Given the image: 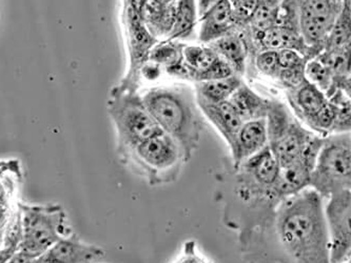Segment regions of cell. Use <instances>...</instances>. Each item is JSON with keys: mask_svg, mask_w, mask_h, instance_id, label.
I'll use <instances>...</instances> for the list:
<instances>
[{"mask_svg": "<svg viewBox=\"0 0 351 263\" xmlns=\"http://www.w3.org/2000/svg\"><path fill=\"white\" fill-rule=\"evenodd\" d=\"M271 229L286 262L330 263L323 198L313 188L282 200Z\"/></svg>", "mask_w": 351, "mask_h": 263, "instance_id": "obj_1", "label": "cell"}, {"mask_svg": "<svg viewBox=\"0 0 351 263\" xmlns=\"http://www.w3.org/2000/svg\"><path fill=\"white\" fill-rule=\"evenodd\" d=\"M141 97L160 129L178 143L187 162L197 149L203 129L192 98L180 90L168 88H156Z\"/></svg>", "mask_w": 351, "mask_h": 263, "instance_id": "obj_2", "label": "cell"}, {"mask_svg": "<svg viewBox=\"0 0 351 263\" xmlns=\"http://www.w3.org/2000/svg\"><path fill=\"white\" fill-rule=\"evenodd\" d=\"M235 194L245 205L261 217L267 225H271L274 212L282 200L276 192L280 166L267 145L234 168Z\"/></svg>", "mask_w": 351, "mask_h": 263, "instance_id": "obj_3", "label": "cell"}, {"mask_svg": "<svg viewBox=\"0 0 351 263\" xmlns=\"http://www.w3.org/2000/svg\"><path fill=\"white\" fill-rule=\"evenodd\" d=\"M108 113L117 132V153L121 162L137 145L162 132L136 92L113 88L108 100Z\"/></svg>", "mask_w": 351, "mask_h": 263, "instance_id": "obj_4", "label": "cell"}, {"mask_svg": "<svg viewBox=\"0 0 351 263\" xmlns=\"http://www.w3.org/2000/svg\"><path fill=\"white\" fill-rule=\"evenodd\" d=\"M21 239L19 250L40 257L52 245L74 234L64 208L58 203L19 201Z\"/></svg>", "mask_w": 351, "mask_h": 263, "instance_id": "obj_5", "label": "cell"}, {"mask_svg": "<svg viewBox=\"0 0 351 263\" xmlns=\"http://www.w3.org/2000/svg\"><path fill=\"white\" fill-rule=\"evenodd\" d=\"M123 162L142 175L151 186H158L174 181L185 159L178 143L162 132L137 145Z\"/></svg>", "mask_w": 351, "mask_h": 263, "instance_id": "obj_6", "label": "cell"}, {"mask_svg": "<svg viewBox=\"0 0 351 263\" xmlns=\"http://www.w3.org/2000/svg\"><path fill=\"white\" fill-rule=\"evenodd\" d=\"M350 134H331L323 139L311 174L309 188L322 198L350 190Z\"/></svg>", "mask_w": 351, "mask_h": 263, "instance_id": "obj_7", "label": "cell"}, {"mask_svg": "<svg viewBox=\"0 0 351 263\" xmlns=\"http://www.w3.org/2000/svg\"><path fill=\"white\" fill-rule=\"evenodd\" d=\"M266 123L268 147L280 168L297 162L317 136L302 127L280 102L271 101Z\"/></svg>", "mask_w": 351, "mask_h": 263, "instance_id": "obj_8", "label": "cell"}, {"mask_svg": "<svg viewBox=\"0 0 351 263\" xmlns=\"http://www.w3.org/2000/svg\"><path fill=\"white\" fill-rule=\"evenodd\" d=\"M350 190L330 196L324 211L328 229L330 263L350 261Z\"/></svg>", "mask_w": 351, "mask_h": 263, "instance_id": "obj_9", "label": "cell"}, {"mask_svg": "<svg viewBox=\"0 0 351 263\" xmlns=\"http://www.w3.org/2000/svg\"><path fill=\"white\" fill-rule=\"evenodd\" d=\"M300 31L306 38L322 40L330 34L344 0H297Z\"/></svg>", "mask_w": 351, "mask_h": 263, "instance_id": "obj_10", "label": "cell"}, {"mask_svg": "<svg viewBox=\"0 0 351 263\" xmlns=\"http://www.w3.org/2000/svg\"><path fill=\"white\" fill-rule=\"evenodd\" d=\"M323 139L324 138L315 136L297 162L286 168H280L276 184V192L280 200L295 195L309 186L317 154L323 145Z\"/></svg>", "mask_w": 351, "mask_h": 263, "instance_id": "obj_11", "label": "cell"}, {"mask_svg": "<svg viewBox=\"0 0 351 263\" xmlns=\"http://www.w3.org/2000/svg\"><path fill=\"white\" fill-rule=\"evenodd\" d=\"M105 252L98 245L78 238L75 233L64 237L41 255V263H95Z\"/></svg>", "mask_w": 351, "mask_h": 263, "instance_id": "obj_12", "label": "cell"}, {"mask_svg": "<svg viewBox=\"0 0 351 263\" xmlns=\"http://www.w3.org/2000/svg\"><path fill=\"white\" fill-rule=\"evenodd\" d=\"M254 33V41L262 51L272 50L280 51L290 49L297 51L306 60H313V57L317 56L311 48H308L302 38L299 30L285 27V25H276L268 30L262 32Z\"/></svg>", "mask_w": 351, "mask_h": 263, "instance_id": "obj_13", "label": "cell"}, {"mask_svg": "<svg viewBox=\"0 0 351 263\" xmlns=\"http://www.w3.org/2000/svg\"><path fill=\"white\" fill-rule=\"evenodd\" d=\"M196 103L202 113L206 116V118L215 125V129L225 139L230 151L232 150L237 133L244 123L230 101L227 100L219 103H209L203 100L196 99Z\"/></svg>", "mask_w": 351, "mask_h": 263, "instance_id": "obj_14", "label": "cell"}, {"mask_svg": "<svg viewBox=\"0 0 351 263\" xmlns=\"http://www.w3.org/2000/svg\"><path fill=\"white\" fill-rule=\"evenodd\" d=\"M268 145L266 118L246 121L237 133L231 150L234 168L249 157L254 156Z\"/></svg>", "mask_w": 351, "mask_h": 263, "instance_id": "obj_15", "label": "cell"}, {"mask_svg": "<svg viewBox=\"0 0 351 263\" xmlns=\"http://www.w3.org/2000/svg\"><path fill=\"white\" fill-rule=\"evenodd\" d=\"M239 27L234 13L228 0H221V3L208 10L201 16V30L199 41L210 43L225 35L234 32Z\"/></svg>", "mask_w": 351, "mask_h": 263, "instance_id": "obj_16", "label": "cell"}, {"mask_svg": "<svg viewBox=\"0 0 351 263\" xmlns=\"http://www.w3.org/2000/svg\"><path fill=\"white\" fill-rule=\"evenodd\" d=\"M23 179V168L19 160H0V212L12 211L19 207Z\"/></svg>", "mask_w": 351, "mask_h": 263, "instance_id": "obj_17", "label": "cell"}, {"mask_svg": "<svg viewBox=\"0 0 351 263\" xmlns=\"http://www.w3.org/2000/svg\"><path fill=\"white\" fill-rule=\"evenodd\" d=\"M289 101L298 117L307 125L327 105L328 99L321 90L306 80L299 88L290 91Z\"/></svg>", "mask_w": 351, "mask_h": 263, "instance_id": "obj_18", "label": "cell"}, {"mask_svg": "<svg viewBox=\"0 0 351 263\" xmlns=\"http://www.w3.org/2000/svg\"><path fill=\"white\" fill-rule=\"evenodd\" d=\"M243 123L266 118L271 100L265 99L244 84L229 98Z\"/></svg>", "mask_w": 351, "mask_h": 263, "instance_id": "obj_19", "label": "cell"}, {"mask_svg": "<svg viewBox=\"0 0 351 263\" xmlns=\"http://www.w3.org/2000/svg\"><path fill=\"white\" fill-rule=\"evenodd\" d=\"M208 45L210 49H213L221 60L231 66L237 75L244 74L246 70L247 46L240 35L230 33Z\"/></svg>", "mask_w": 351, "mask_h": 263, "instance_id": "obj_20", "label": "cell"}, {"mask_svg": "<svg viewBox=\"0 0 351 263\" xmlns=\"http://www.w3.org/2000/svg\"><path fill=\"white\" fill-rule=\"evenodd\" d=\"M242 84L240 76L237 75L225 79L196 82V99L209 103L227 101Z\"/></svg>", "mask_w": 351, "mask_h": 263, "instance_id": "obj_21", "label": "cell"}, {"mask_svg": "<svg viewBox=\"0 0 351 263\" xmlns=\"http://www.w3.org/2000/svg\"><path fill=\"white\" fill-rule=\"evenodd\" d=\"M174 23L170 40L185 38L193 31L197 15V5L195 0H176Z\"/></svg>", "mask_w": 351, "mask_h": 263, "instance_id": "obj_22", "label": "cell"}, {"mask_svg": "<svg viewBox=\"0 0 351 263\" xmlns=\"http://www.w3.org/2000/svg\"><path fill=\"white\" fill-rule=\"evenodd\" d=\"M350 48V0H344L342 10L327 38L324 51Z\"/></svg>", "mask_w": 351, "mask_h": 263, "instance_id": "obj_23", "label": "cell"}, {"mask_svg": "<svg viewBox=\"0 0 351 263\" xmlns=\"http://www.w3.org/2000/svg\"><path fill=\"white\" fill-rule=\"evenodd\" d=\"M280 12V0H256V8L248 21L252 31L262 32L276 25Z\"/></svg>", "mask_w": 351, "mask_h": 263, "instance_id": "obj_24", "label": "cell"}, {"mask_svg": "<svg viewBox=\"0 0 351 263\" xmlns=\"http://www.w3.org/2000/svg\"><path fill=\"white\" fill-rule=\"evenodd\" d=\"M219 55L213 50L202 47H186L182 50V60H185V66L189 74V78L193 79L194 76L203 71L207 70Z\"/></svg>", "mask_w": 351, "mask_h": 263, "instance_id": "obj_25", "label": "cell"}, {"mask_svg": "<svg viewBox=\"0 0 351 263\" xmlns=\"http://www.w3.org/2000/svg\"><path fill=\"white\" fill-rule=\"evenodd\" d=\"M178 47L180 46L172 42V40L160 43L158 46H154L151 49L148 60L160 66L171 68V66L182 62V50H180Z\"/></svg>", "mask_w": 351, "mask_h": 263, "instance_id": "obj_26", "label": "cell"}, {"mask_svg": "<svg viewBox=\"0 0 351 263\" xmlns=\"http://www.w3.org/2000/svg\"><path fill=\"white\" fill-rule=\"evenodd\" d=\"M305 78L309 84L317 86L326 95L332 86V75L330 71L319 60H308L305 66Z\"/></svg>", "mask_w": 351, "mask_h": 263, "instance_id": "obj_27", "label": "cell"}, {"mask_svg": "<svg viewBox=\"0 0 351 263\" xmlns=\"http://www.w3.org/2000/svg\"><path fill=\"white\" fill-rule=\"evenodd\" d=\"M237 75L231 66L219 56L207 70L199 73L194 76L196 82H213V80L225 79L230 76Z\"/></svg>", "mask_w": 351, "mask_h": 263, "instance_id": "obj_28", "label": "cell"}, {"mask_svg": "<svg viewBox=\"0 0 351 263\" xmlns=\"http://www.w3.org/2000/svg\"><path fill=\"white\" fill-rule=\"evenodd\" d=\"M256 66L261 73L270 77H278L280 74L278 51L264 50L256 56Z\"/></svg>", "mask_w": 351, "mask_h": 263, "instance_id": "obj_29", "label": "cell"}, {"mask_svg": "<svg viewBox=\"0 0 351 263\" xmlns=\"http://www.w3.org/2000/svg\"><path fill=\"white\" fill-rule=\"evenodd\" d=\"M239 27L247 25L256 8V0H228Z\"/></svg>", "mask_w": 351, "mask_h": 263, "instance_id": "obj_30", "label": "cell"}, {"mask_svg": "<svg viewBox=\"0 0 351 263\" xmlns=\"http://www.w3.org/2000/svg\"><path fill=\"white\" fill-rule=\"evenodd\" d=\"M305 66L280 70L278 77L280 78L282 84L287 86L290 91L297 89V88H299L301 84L306 82Z\"/></svg>", "mask_w": 351, "mask_h": 263, "instance_id": "obj_31", "label": "cell"}, {"mask_svg": "<svg viewBox=\"0 0 351 263\" xmlns=\"http://www.w3.org/2000/svg\"><path fill=\"white\" fill-rule=\"evenodd\" d=\"M278 66L280 70L285 68H297V66H305L308 60L302 56L299 52L290 49L278 51Z\"/></svg>", "mask_w": 351, "mask_h": 263, "instance_id": "obj_32", "label": "cell"}, {"mask_svg": "<svg viewBox=\"0 0 351 263\" xmlns=\"http://www.w3.org/2000/svg\"><path fill=\"white\" fill-rule=\"evenodd\" d=\"M174 263H209L201 256L196 250L194 241H188L184 245L182 254L180 255Z\"/></svg>", "mask_w": 351, "mask_h": 263, "instance_id": "obj_33", "label": "cell"}, {"mask_svg": "<svg viewBox=\"0 0 351 263\" xmlns=\"http://www.w3.org/2000/svg\"><path fill=\"white\" fill-rule=\"evenodd\" d=\"M9 263H41L40 257L33 256L27 253L17 251L10 259Z\"/></svg>", "mask_w": 351, "mask_h": 263, "instance_id": "obj_34", "label": "cell"}, {"mask_svg": "<svg viewBox=\"0 0 351 263\" xmlns=\"http://www.w3.org/2000/svg\"><path fill=\"white\" fill-rule=\"evenodd\" d=\"M147 3H148V0H123V7L131 10V11L142 17Z\"/></svg>", "mask_w": 351, "mask_h": 263, "instance_id": "obj_35", "label": "cell"}, {"mask_svg": "<svg viewBox=\"0 0 351 263\" xmlns=\"http://www.w3.org/2000/svg\"><path fill=\"white\" fill-rule=\"evenodd\" d=\"M19 245H11L0 249V263H9L10 259L19 251Z\"/></svg>", "mask_w": 351, "mask_h": 263, "instance_id": "obj_36", "label": "cell"}, {"mask_svg": "<svg viewBox=\"0 0 351 263\" xmlns=\"http://www.w3.org/2000/svg\"><path fill=\"white\" fill-rule=\"evenodd\" d=\"M221 0H197V9H199V16H203L204 14L215 7L217 3H221Z\"/></svg>", "mask_w": 351, "mask_h": 263, "instance_id": "obj_37", "label": "cell"}, {"mask_svg": "<svg viewBox=\"0 0 351 263\" xmlns=\"http://www.w3.org/2000/svg\"><path fill=\"white\" fill-rule=\"evenodd\" d=\"M150 3H156V5H162V7H168V5H176V0H148Z\"/></svg>", "mask_w": 351, "mask_h": 263, "instance_id": "obj_38", "label": "cell"}]
</instances>
